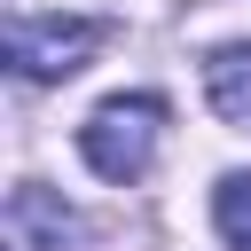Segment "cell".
Instances as JSON below:
<instances>
[{"label":"cell","instance_id":"7a4b0ae2","mask_svg":"<svg viewBox=\"0 0 251 251\" xmlns=\"http://www.w3.org/2000/svg\"><path fill=\"white\" fill-rule=\"evenodd\" d=\"M102 39H110V31L86 24V16H16L8 63H16L24 78H71V71H86V55H94Z\"/></svg>","mask_w":251,"mask_h":251},{"label":"cell","instance_id":"5b68a950","mask_svg":"<svg viewBox=\"0 0 251 251\" xmlns=\"http://www.w3.org/2000/svg\"><path fill=\"white\" fill-rule=\"evenodd\" d=\"M16 220H24V227H47L55 243H63V227H71V212H55L39 188H16Z\"/></svg>","mask_w":251,"mask_h":251},{"label":"cell","instance_id":"277c9868","mask_svg":"<svg viewBox=\"0 0 251 251\" xmlns=\"http://www.w3.org/2000/svg\"><path fill=\"white\" fill-rule=\"evenodd\" d=\"M212 220H220V235H227L235 251H251V173H227V180L212 188Z\"/></svg>","mask_w":251,"mask_h":251},{"label":"cell","instance_id":"6da1fadb","mask_svg":"<svg viewBox=\"0 0 251 251\" xmlns=\"http://www.w3.org/2000/svg\"><path fill=\"white\" fill-rule=\"evenodd\" d=\"M157 133H165V102H157V94H110V102L78 126V157H86L102 180H141L149 157H157Z\"/></svg>","mask_w":251,"mask_h":251},{"label":"cell","instance_id":"3957f363","mask_svg":"<svg viewBox=\"0 0 251 251\" xmlns=\"http://www.w3.org/2000/svg\"><path fill=\"white\" fill-rule=\"evenodd\" d=\"M204 94H212V110H220L227 126L251 133V47H220V55L204 63Z\"/></svg>","mask_w":251,"mask_h":251}]
</instances>
